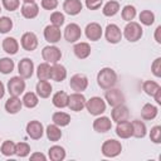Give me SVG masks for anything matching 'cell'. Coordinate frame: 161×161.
<instances>
[{"label": "cell", "mask_w": 161, "mask_h": 161, "mask_svg": "<svg viewBox=\"0 0 161 161\" xmlns=\"http://www.w3.org/2000/svg\"><path fill=\"white\" fill-rule=\"evenodd\" d=\"M117 83V73L109 68V67H104L102 68L98 74H97V84L102 88V89H109L112 87H114Z\"/></svg>", "instance_id": "1"}, {"label": "cell", "mask_w": 161, "mask_h": 161, "mask_svg": "<svg viewBox=\"0 0 161 161\" xmlns=\"http://www.w3.org/2000/svg\"><path fill=\"white\" fill-rule=\"evenodd\" d=\"M142 26L137 23V21H128L126 24V26L123 28V33L122 36H125L128 42H137L141 39L142 36Z\"/></svg>", "instance_id": "2"}, {"label": "cell", "mask_w": 161, "mask_h": 161, "mask_svg": "<svg viewBox=\"0 0 161 161\" xmlns=\"http://www.w3.org/2000/svg\"><path fill=\"white\" fill-rule=\"evenodd\" d=\"M101 151H102V155L104 157H116V156H118L121 153L122 145H121L119 141L113 140V138H109V140H106L102 143Z\"/></svg>", "instance_id": "3"}, {"label": "cell", "mask_w": 161, "mask_h": 161, "mask_svg": "<svg viewBox=\"0 0 161 161\" xmlns=\"http://www.w3.org/2000/svg\"><path fill=\"white\" fill-rule=\"evenodd\" d=\"M25 80L24 78H21L20 75H15V77H11L9 80H8V92L10 96H14V97H19L21 93H24L25 91Z\"/></svg>", "instance_id": "4"}, {"label": "cell", "mask_w": 161, "mask_h": 161, "mask_svg": "<svg viewBox=\"0 0 161 161\" xmlns=\"http://www.w3.org/2000/svg\"><path fill=\"white\" fill-rule=\"evenodd\" d=\"M86 108L92 116H101L106 111V102L101 97H92L86 101Z\"/></svg>", "instance_id": "5"}, {"label": "cell", "mask_w": 161, "mask_h": 161, "mask_svg": "<svg viewBox=\"0 0 161 161\" xmlns=\"http://www.w3.org/2000/svg\"><path fill=\"white\" fill-rule=\"evenodd\" d=\"M42 57L47 63H58L62 58V52L55 45H47L42 50Z\"/></svg>", "instance_id": "6"}, {"label": "cell", "mask_w": 161, "mask_h": 161, "mask_svg": "<svg viewBox=\"0 0 161 161\" xmlns=\"http://www.w3.org/2000/svg\"><path fill=\"white\" fill-rule=\"evenodd\" d=\"M104 98H106L107 103L111 107L125 103V94L121 92V89H117V88H113V87L109 88V89H106Z\"/></svg>", "instance_id": "7"}, {"label": "cell", "mask_w": 161, "mask_h": 161, "mask_svg": "<svg viewBox=\"0 0 161 161\" xmlns=\"http://www.w3.org/2000/svg\"><path fill=\"white\" fill-rule=\"evenodd\" d=\"M69 87L74 92H80L82 93L88 87V78L84 74H82V73H77V74H74V75L70 77Z\"/></svg>", "instance_id": "8"}, {"label": "cell", "mask_w": 161, "mask_h": 161, "mask_svg": "<svg viewBox=\"0 0 161 161\" xmlns=\"http://www.w3.org/2000/svg\"><path fill=\"white\" fill-rule=\"evenodd\" d=\"M86 97L80 92H74L68 97V107L74 112H79L86 107Z\"/></svg>", "instance_id": "9"}, {"label": "cell", "mask_w": 161, "mask_h": 161, "mask_svg": "<svg viewBox=\"0 0 161 161\" xmlns=\"http://www.w3.org/2000/svg\"><path fill=\"white\" fill-rule=\"evenodd\" d=\"M82 36V30L80 26L75 23H70L65 26L64 29V38L68 43H75L77 40H79Z\"/></svg>", "instance_id": "10"}, {"label": "cell", "mask_w": 161, "mask_h": 161, "mask_svg": "<svg viewBox=\"0 0 161 161\" xmlns=\"http://www.w3.org/2000/svg\"><path fill=\"white\" fill-rule=\"evenodd\" d=\"M104 36H106V39H107L108 43L117 44L122 39V31L118 28V25H116V24H108L106 26V30H104Z\"/></svg>", "instance_id": "11"}, {"label": "cell", "mask_w": 161, "mask_h": 161, "mask_svg": "<svg viewBox=\"0 0 161 161\" xmlns=\"http://www.w3.org/2000/svg\"><path fill=\"white\" fill-rule=\"evenodd\" d=\"M19 75L24 79H29L34 73V63L30 58H23L18 64Z\"/></svg>", "instance_id": "12"}, {"label": "cell", "mask_w": 161, "mask_h": 161, "mask_svg": "<svg viewBox=\"0 0 161 161\" xmlns=\"http://www.w3.org/2000/svg\"><path fill=\"white\" fill-rule=\"evenodd\" d=\"M20 44H21V47H23L24 50H26V52H33V50H35L36 47H38V38H36V35H35L34 33L26 31V33H24V34L21 35V38H20Z\"/></svg>", "instance_id": "13"}, {"label": "cell", "mask_w": 161, "mask_h": 161, "mask_svg": "<svg viewBox=\"0 0 161 161\" xmlns=\"http://www.w3.org/2000/svg\"><path fill=\"white\" fill-rule=\"evenodd\" d=\"M26 133L30 138L33 140H39L42 138V136L44 135V127L42 125V122L34 119V121H30L28 125H26Z\"/></svg>", "instance_id": "14"}, {"label": "cell", "mask_w": 161, "mask_h": 161, "mask_svg": "<svg viewBox=\"0 0 161 161\" xmlns=\"http://www.w3.org/2000/svg\"><path fill=\"white\" fill-rule=\"evenodd\" d=\"M44 38L48 43L50 44H55L60 40L62 38V33H60V28L55 26V25H47L44 28Z\"/></svg>", "instance_id": "15"}, {"label": "cell", "mask_w": 161, "mask_h": 161, "mask_svg": "<svg viewBox=\"0 0 161 161\" xmlns=\"http://www.w3.org/2000/svg\"><path fill=\"white\" fill-rule=\"evenodd\" d=\"M86 36L91 42H97L102 38V26L98 23H89L84 29Z\"/></svg>", "instance_id": "16"}, {"label": "cell", "mask_w": 161, "mask_h": 161, "mask_svg": "<svg viewBox=\"0 0 161 161\" xmlns=\"http://www.w3.org/2000/svg\"><path fill=\"white\" fill-rule=\"evenodd\" d=\"M111 116H112V121H114L116 123L117 122H122V121H126L130 117V111L128 108L122 103V104H118V106H114L112 112H111Z\"/></svg>", "instance_id": "17"}, {"label": "cell", "mask_w": 161, "mask_h": 161, "mask_svg": "<svg viewBox=\"0 0 161 161\" xmlns=\"http://www.w3.org/2000/svg\"><path fill=\"white\" fill-rule=\"evenodd\" d=\"M111 128H112V121H111V118H108L106 116L97 117L93 121V130L96 132L104 133V132H108Z\"/></svg>", "instance_id": "18"}, {"label": "cell", "mask_w": 161, "mask_h": 161, "mask_svg": "<svg viewBox=\"0 0 161 161\" xmlns=\"http://www.w3.org/2000/svg\"><path fill=\"white\" fill-rule=\"evenodd\" d=\"M132 133H133L132 123L128 119L122 121V122H117L116 135L118 137H121V138H130V137H132Z\"/></svg>", "instance_id": "19"}, {"label": "cell", "mask_w": 161, "mask_h": 161, "mask_svg": "<svg viewBox=\"0 0 161 161\" xmlns=\"http://www.w3.org/2000/svg\"><path fill=\"white\" fill-rule=\"evenodd\" d=\"M83 9V5L80 0H64L63 3V10L68 15H78Z\"/></svg>", "instance_id": "20"}, {"label": "cell", "mask_w": 161, "mask_h": 161, "mask_svg": "<svg viewBox=\"0 0 161 161\" xmlns=\"http://www.w3.org/2000/svg\"><path fill=\"white\" fill-rule=\"evenodd\" d=\"M67 78V69L64 65L59 64V63H54L52 67H50V78L52 80H55V82H62Z\"/></svg>", "instance_id": "21"}, {"label": "cell", "mask_w": 161, "mask_h": 161, "mask_svg": "<svg viewBox=\"0 0 161 161\" xmlns=\"http://www.w3.org/2000/svg\"><path fill=\"white\" fill-rule=\"evenodd\" d=\"M21 107H23V102L19 97L10 96L9 99L5 102V111L10 114H16L18 112L21 111Z\"/></svg>", "instance_id": "22"}, {"label": "cell", "mask_w": 161, "mask_h": 161, "mask_svg": "<svg viewBox=\"0 0 161 161\" xmlns=\"http://www.w3.org/2000/svg\"><path fill=\"white\" fill-rule=\"evenodd\" d=\"M20 11L25 19H34L39 14V6L35 3H24Z\"/></svg>", "instance_id": "23"}, {"label": "cell", "mask_w": 161, "mask_h": 161, "mask_svg": "<svg viewBox=\"0 0 161 161\" xmlns=\"http://www.w3.org/2000/svg\"><path fill=\"white\" fill-rule=\"evenodd\" d=\"M91 50H92L91 45L88 43H86V42H79V43L74 44V47H73V52H74V54H75V57L78 59L88 58L89 54H91Z\"/></svg>", "instance_id": "24"}, {"label": "cell", "mask_w": 161, "mask_h": 161, "mask_svg": "<svg viewBox=\"0 0 161 161\" xmlns=\"http://www.w3.org/2000/svg\"><path fill=\"white\" fill-rule=\"evenodd\" d=\"M3 49L6 54L9 55H14L18 53L19 50V43L15 38L13 36H6L4 40H3Z\"/></svg>", "instance_id": "25"}, {"label": "cell", "mask_w": 161, "mask_h": 161, "mask_svg": "<svg viewBox=\"0 0 161 161\" xmlns=\"http://www.w3.org/2000/svg\"><path fill=\"white\" fill-rule=\"evenodd\" d=\"M52 84L48 82V80H39L35 86V91H36V94L38 97L40 98H48L50 97L52 94Z\"/></svg>", "instance_id": "26"}, {"label": "cell", "mask_w": 161, "mask_h": 161, "mask_svg": "<svg viewBox=\"0 0 161 161\" xmlns=\"http://www.w3.org/2000/svg\"><path fill=\"white\" fill-rule=\"evenodd\" d=\"M68 97L69 96L64 91H59V92L54 93V96L52 98L53 106L57 107V108H65V107H68Z\"/></svg>", "instance_id": "27"}, {"label": "cell", "mask_w": 161, "mask_h": 161, "mask_svg": "<svg viewBox=\"0 0 161 161\" xmlns=\"http://www.w3.org/2000/svg\"><path fill=\"white\" fill-rule=\"evenodd\" d=\"M52 121H53L54 125H57L59 127H64V126H68L70 123V116L68 113H65V112L58 111V112L53 113Z\"/></svg>", "instance_id": "28"}, {"label": "cell", "mask_w": 161, "mask_h": 161, "mask_svg": "<svg viewBox=\"0 0 161 161\" xmlns=\"http://www.w3.org/2000/svg\"><path fill=\"white\" fill-rule=\"evenodd\" d=\"M157 113H158L157 107L153 106V104H151V103L143 104V107H142V109H141V117H142L143 119H146V121H151V119L156 118Z\"/></svg>", "instance_id": "29"}, {"label": "cell", "mask_w": 161, "mask_h": 161, "mask_svg": "<svg viewBox=\"0 0 161 161\" xmlns=\"http://www.w3.org/2000/svg\"><path fill=\"white\" fill-rule=\"evenodd\" d=\"M48 156L52 161H62L65 158V150L62 146L54 145L48 150Z\"/></svg>", "instance_id": "30"}, {"label": "cell", "mask_w": 161, "mask_h": 161, "mask_svg": "<svg viewBox=\"0 0 161 161\" xmlns=\"http://www.w3.org/2000/svg\"><path fill=\"white\" fill-rule=\"evenodd\" d=\"M131 123H132V130H133L132 136L136 137V138H143L146 136V133H147L146 125L140 119H135Z\"/></svg>", "instance_id": "31"}, {"label": "cell", "mask_w": 161, "mask_h": 161, "mask_svg": "<svg viewBox=\"0 0 161 161\" xmlns=\"http://www.w3.org/2000/svg\"><path fill=\"white\" fill-rule=\"evenodd\" d=\"M118 10H119V3L114 0H109L104 4L102 13L104 16H114L118 13Z\"/></svg>", "instance_id": "32"}, {"label": "cell", "mask_w": 161, "mask_h": 161, "mask_svg": "<svg viewBox=\"0 0 161 161\" xmlns=\"http://www.w3.org/2000/svg\"><path fill=\"white\" fill-rule=\"evenodd\" d=\"M50 64L44 62V63H40L36 68V77L39 80H48L50 78Z\"/></svg>", "instance_id": "33"}, {"label": "cell", "mask_w": 161, "mask_h": 161, "mask_svg": "<svg viewBox=\"0 0 161 161\" xmlns=\"http://www.w3.org/2000/svg\"><path fill=\"white\" fill-rule=\"evenodd\" d=\"M23 102V106H25L26 108H34L38 106L39 103V98H38V94L34 93V92H26L21 99Z\"/></svg>", "instance_id": "34"}, {"label": "cell", "mask_w": 161, "mask_h": 161, "mask_svg": "<svg viewBox=\"0 0 161 161\" xmlns=\"http://www.w3.org/2000/svg\"><path fill=\"white\" fill-rule=\"evenodd\" d=\"M45 133H47L48 140H49V141H53V142L59 141L60 137H62V131H60L59 126H57V125H54V123H53V125H49V126L47 127Z\"/></svg>", "instance_id": "35"}, {"label": "cell", "mask_w": 161, "mask_h": 161, "mask_svg": "<svg viewBox=\"0 0 161 161\" xmlns=\"http://www.w3.org/2000/svg\"><path fill=\"white\" fill-rule=\"evenodd\" d=\"M15 68V63L13 59L5 57V58H0V73L3 74H9L14 70Z\"/></svg>", "instance_id": "36"}, {"label": "cell", "mask_w": 161, "mask_h": 161, "mask_svg": "<svg viewBox=\"0 0 161 161\" xmlns=\"http://www.w3.org/2000/svg\"><path fill=\"white\" fill-rule=\"evenodd\" d=\"M0 151H1V153H3L4 156L10 157V156L15 155V143H14L13 141H10V140H6V141H4V142L1 143Z\"/></svg>", "instance_id": "37"}, {"label": "cell", "mask_w": 161, "mask_h": 161, "mask_svg": "<svg viewBox=\"0 0 161 161\" xmlns=\"http://www.w3.org/2000/svg\"><path fill=\"white\" fill-rule=\"evenodd\" d=\"M121 16L126 21H132L136 16V8L133 5H125L121 11Z\"/></svg>", "instance_id": "38"}, {"label": "cell", "mask_w": 161, "mask_h": 161, "mask_svg": "<svg viewBox=\"0 0 161 161\" xmlns=\"http://www.w3.org/2000/svg\"><path fill=\"white\" fill-rule=\"evenodd\" d=\"M138 18H140V21L146 26H150L155 23V14L151 10H142Z\"/></svg>", "instance_id": "39"}, {"label": "cell", "mask_w": 161, "mask_h": 161, "mask_svg": "<svg viewBox=\"0 0 161 161\" xmlns=\"http://www.w3.org/2000/svg\"><path fill=\"white\" fill-rule=\"evenodd\" d=\"M158 88H161V87H160V84H158L157 82H155V80H145L143 84H142L143 92H145L147 96H151V97L155 94V92H156Z\"/></svg>", "instance_id": "40"}, {"label": "cell", "mask_w": 161, "mask_h": 161, "mask_svg": "<svg viewBox=\"0 0 161 161\" xmlns=\"http://www.w3.org/2000/svg\"><path fill=\"white\" fill-rule=\"evenodd\" d=\"M30 153V146L26 142L15 143V155L19 157H26Z\"/></svg>", "instance_id": "41"}, {"label": "cell", "mask_w": 161, "mask_h": 161, "mask_svg": "<svg viewBox=\"0 0 161 161\" xmlns=\"http://www.w3.org/2000/svg\"><path fill=\"white\" fill-rule=\"evenodd\" d=\"M13 29V20L9 16H0V33L5 34Z\"/></svg>", "instance_id": "42"}, {"label": "cell", "mask_w": 161, "mask_h": 161, "mask_svg": "<svg viewBox=\"0 0 161 161\" xmlns=\"http://www.w3.org/2000/svg\"><path fill=\"white\" fill-rule=\"evenodd\" d=\"M65 21V18H64V14H62L60 11H53L50 14V24L52 25H55V26H62Z\"/></svg>", "instance_id": "43"}, {"label": "cell", "mask_w": 161, "mask_h": 161, "mask_svg": "<svg viewBox=\"0 0 161 161\" xmlns=\"http://www.w3.org/2000/svg\"><path fill=\"white\" fill-rule=\"evenodd\" d=\"M150 140L153 143H161V126H153L150 131Z\"/></svg>", "instance_id": "44"}, {"label": "cell", "mask_w": 161, "mask_h": 161, "mask_svg": "<svg viewBox=\"0 0 161 161\" xmlns=\"http://www.w3.org/2000/svg\"><path fill=\"white\" fill-rule=\"evenodd\" d=\"M1 3H3L4 9L8 10V11H15L20 6L19 0H1Z\"/></svg>", "instance_id": "45"}, {"label": "cell", "mask_w": 161, "mask_h": 161, "mask_svg": "<svg viewBox=\"0 0 161 161\" xmlns=\"http://www.w3.org/2000/svg\"><path fill=\"white\" fill-rule=\"evenodd\" d=\"M151 72L153 73L155 77H157V78L161 77V58L160 57L156 58L152 62V64H151Z\"/></svg>", "instance_id": "46"}, {"label": "cell", "mask_w": 161, "mask_h": 161, "mask_svg": "<svg viewBox=\"0 0 161 161\" xmlns=\"http://www.w3.org/2000/svg\"><path fill=\"white\" fill-rule=\"evenodd\" d=\"M84 1H86V6L89 10H97L103 4V0H84Z\"/></svg>", "instance_id": "47"}, {"label": "cell", "mask_w": 161, "mask_h": 161, "mask_svg": "<svg viewBox=\"0 0 161 161\" xmlns=\"http://www.w3.org/2000/svg\"><path fill=\"white\" fill-rule=\"evenodd\" d=\"M58 6V0H42V8L45 10H54Z\"/></svg>", "instance_id": "48"}, {"label": "cell", "mask_w": 161, "mask_h": 161, "mask_svg": "<svg viewBox=\"0 0 161 161\" xmlns=\"http://www.w3.org/2000/svg\"><path fill=\"white\" fill-rule=\"evenodd\" d=\"M30 160L31 161H45L47 160V156L42 152H34L30 155Z\"/></svg>", "instance_id": "49"}, {"label": "cell", "mask_w": 161, "mask_h": 161, "mask_svg": "<svg viewBox=\"0 0 161 161\" xmlns=\"http://www.w3.org/2000/svg\"><path fill=\"white\" fill-rule=\"evenodd\" d=\"M160 33H161V25H158L155 30V40L157 44H161V36H160Z\"/></svg>", "instance_id": "50"}, {"label": "cell", "mask_w": 161, "mask_h": 161, "mask_svg": "<svg viewBox=\"0 0 161 161\" xmlns=\"http://www.w3.org/2000/svg\"><path fill=\"white\" fill-rule=\"evenodd\" d=\"M152 97L155 98V101H156L157 104H161V88H158V89L155 92V94H153Z\"/></svg>", "instance_id": "51"}, {"label": "cell", "mask_w": 161, "mask_h": 161, "mask_svg": "<svg viewBox=\"0 0 161 161\" xmlns=\"http://www.w3.org/2000/svg\"><path fill=\"white\" fill-rule=\"evenodd\" d=\"M4 94H5V87H4L3 82L0 80V98H3V97H4Z\"/></svg>", "instance_id": "52"}, {"label": "cell", "mask_w": 161, "mask_h": 161, "mask_svg": "<svg viewBox=\"0 0 161 161\" xmlns=\"http://www.w3.org/2000/svg\"><path fill=\"white\" fill-rule=\"evenodd\" d=\"M24 3H35V0H23Z\"/></svg>", "instance_id": "53"}, {"label": "cell", "mask_w": 161, "mask_h": 161, "mask_svg": "<svg viewBox=\"0 0 161 161\" xmlns=\"http://www.w3.org/2000/svg\"><path fill=\"white\" fill-rule=\"evenodd\" d=\"M0 11H1V6H0Z\"/></svg>", "instance_id": "54"}]
</instances>
